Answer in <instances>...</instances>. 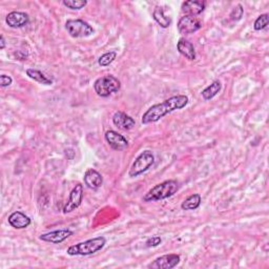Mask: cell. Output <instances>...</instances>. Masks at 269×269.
<instances>
[{
    "label": "cell",
    "instance_id": "6da1fadb",
    "mask_svg": "<svg viewBox=\"0 0 269 269\" xmlns=\"http://www.w3.org/2000/svg\"><path fill=\"white\" fill-rule=\"evenodd\" d=\"M188 97L185 95H177L164 100L163 102L151 106L142 116V124H150L159 121L161 118L171 114L175 110L181 109L188 104Z\"/></svg>",
    "mask_w": 269,
    "mask_h": 269
},
{
    "label": "cell",
    "instance_id": "7a4b0ae2",
    "mask_svg": "<svg viewBox=\"0 0 269 269\" xmlns=\"http://www.w3.org/2000/svg\"><path fill=\"white\" fill-rule=\"evenodd\" d=\"M179 189V183L176 180H167L160 184L155 185L144 195V202L160 201L174 196Z\"/></svg>",
    "mask_w": 269,
    "mask_h": 269
},
{
    "label": "cell",
    "instance_id": "3957f363",
    "mask_svg": "<svg viewBox=\"0 0 269 269\" xmlns=\"http://www.w3.org/2000/svg\"><path fill=\"white\" fill-rule=\"evenodd\" d=\"M106 244V239L104 237H97L89 239L84 242L72 245L67 248L66 252L69 255H89L102 249Z\"/></svg>",
    "mask_w": 269,
    "mask_h": 269
},
{
    "label": "cell",
    "instance_id": "277c9868",
    "mask_svg": "<svg viewBox=\"0 0 269 269\" xmlns=\"http://www.w3.org/2000/svg\"><path fill=\"white\" fill-rule=\"evenodd\" d=\"M121 88V82L113 75H105L98 78L94 83V89L99 97L106 98L111 94L118 93Z\"/></svg>",
    "mask_w": 269,
    "mask_h": 269
},
{
    "label": "cell",
    "instance_id": "5b68a950",
    "mask_svg": "<svg viewBox=\"0 0 269 269\" xmlns=\"http://www.w3.org/2000/svg\"><path fill=\"white\" fill-rule=\"evenodd\" d=\"M65 29L73 38H86L95 33L93 27L81 19H70L66 21Z\"/></svg>",
    "mask_w": 269,
    "mask_h": 269
},
{
    "label": "cell",
    "instance_id": "8992f818",
    "mask_svg": "<svg viewBox=\"0 0 269 269\" xmlns=\"http://www.w3.org/2000/svg\"><path fill=\"white\" fill-rule=\"evenodd\" d=\"M154 163H155V157L153 153L151 151H144L137 157L136 160L133 161L128 173L129 177L131 178L138 177L139 175L149 171L154 165Z\"/></svg>",
    "mask_w": 269,
    "mask_h": 269
},
{
    "label": "cell",
    "instance_id": "52a82bcc",
    "mask_svg": "<svg viewBox=\"0 0 269 269\" xmlns=\"http://www.w3.org/2000/svg\"><path fill=\"white\" fill-rule=\"evenodd\" d=\"M83 199V185L77 184L70 194L69 201L63 207V214H70L73 212L75 209H77L81 205V202Z\"/></svg>",
    "mask_w": 269,
    "mask_h": 269
},
{
    "label": "cell",
    "instance_id": "ba28073f",
    "mask_svg": "<svg viewBox=\"0 0 269 269\" xmlns=\"http://www.w3.org/2000/svg\"><path fill=\"white\" fill-rule=\"evenodd\" d=\"M202 28V22L195 16H183L178 22V31L183 35L193 34Z\"/></svg>",
    "mask_w": 269,
    "mask_h": 269
},
{
    "label": "cell",
    "instance_id": "9c48e42d",
    "mask_svg": "<svg viewBox=\"0 0 269 269\" xmlns=\"http://www.w3.org/2000/svg\"><path fill=\"white\" fill-rule=\"evenodd\" d=\"M181 261V257L179 254L176 253H170L165 254L160 257H157V259L152 262L149 265V268L152 269H172L176 267Z\"/></svg>",
    "mask_w": 269,
    "mask_h": 269
},
{
    "label": "cell",
    "instance_id": "30bf717a",
    "mask_svg": "<svg viewBox=\"0 0 269 269\" xmlns=\"http://www.w3.org/2000/svg\"><path fill=\"white\" fill-rule=\"evenodd\" d=\"M71 235H73V231L70 229H58L47 233H42L39 235V239L43 242H48L52 244H60L64 242L66 239H69Z\"/></svg>",
    "mask_w": 269,
    "mask_h": 269
},
{
    "label": "cell",
    "instance_id": "8fae6325",
    "mask_svg": "<svg viewBox=\"0 0 269 269\" xmlns=\"http://www.w3.org/2000/svg\"><path fill=\"white\" fill-rule=\"evenodd\" d=\"M104 137L109 147L115 151H124L128 147V141L125 139V137L115 130H107Z\"/></svg>",
    "mask_w": 269,
    "mask_h": 269
},
{
    "label": "cell",
    "instance_id": "7c38bea8",
    "mask_svg": "<svg viewBox=\"0 0 269 269\" xmlns=\"http://www.w3.org/2000/svg\"><path fill=\"white\" fill-rule=\"evenodd\" d=\"M30 21V17L25 12H18V11H14V12L9 13V15L6 18L7 25L10 28L13 29H19L24 28L27 26Z\"/></svg>",
    "mask_w": 269,
    "mask_h": 269
},
{
    "label": "cell",
    "instance_id": "4fadbf2b",
    "mask_svg": "<svg viewBox=\"0 0 269 269\" xmlns=\"http://www.w3.org/2000/svg\"><path fill=\"white\" fill-rule=\"evenodd\" d=\"M9 224L15 229H24L31 225L32 220L22 211H14L11 214L9 219Z\"/></svg>",
    "mask_w": 269,
    "mask_h": 269
},
{
    "label": "cell",
    "instance_id": "5bb4252c",
    "mask_svg": "<svg viewBox=\"0 0 269 269\" xmlns=\"http://www.w3.org/2000/svg\"><path fill=\"white\" fill-rule=\"evenodd\" d=\"M206 3L202 0H188L182 4V12L186 16H196L205 10Z\"/></svg>",
    "mask_w": 269,
    "mask_h": 269
},
{
    "label": "cell",
    "instance_id": "9a60e30c",
    "mask_svg": "<svg viewBox=\"0 0 269 269\" xmlns=\"http://www.w3.org/2000/svg\"><path fill=\"white\" fill-rule=\"evenodd\" d=\"M83 180L85 185L91 189H98L103 184L102 176L96 170H93V168H89V170L85 172Z\"/></svg>",
    "mask_w": 269,
    "mask_h": 269
},
{
    "label": "cell",
    "instance_id": "2e32d148",
    "mask_svg": "<svg viewBox=\"0 0 269 269\" xmlns=\"http://www.w3.org/2000/svg\"><path fill=\"white\" fill-rule=\"evenodd\" d=\"M113 123L114 124L124 130H129L136 126V121H134L130 116L126 115L123 111H117L113 116Z\"/></svg>",
    "mask_w": 269,
    "mask_h": 269
},
{
    "label": "cell",
    "instance_id": "e0dca14e",
    "mask_svg": "<svg viewBox=\"0 0 269 269\" xmlns=\"http://www.w3.org/2000/svg\"><path fill=\"white\" fill-rule=\"evenodd\" d=\"M177 49L181 55H183L184 57L188 60H196L197 58V54L195 51V48L193 46L192 42H189L185 40L184 38H181L177 43Z\"/></svg>",
    "mask_w": 269,
    "mask_h": 269
},
{
    "label": "cell",
    "instance_id": "ac0fdd59",
    "mask_svg": "<svg viewBox=\"0 0 269 269\" xmlns=\"http://www.w3.org/2000/svg\"><path fill=\"white\" fill-rule=\"evenodd\" d=\"M27 75L33 79L34 81H36L38 83L44 84V85H51L53 84V79L49 78L47 75H44L41 71L39 70H35V69H28L26 71Z\"/></svg>",
    "mask_w": 269,
    "mask_h": 269
},
{
    "label": "cell",
    "instance_id": "d6986e66",
    "mask_svg": "<svg viewBox=\"0 0 269 269\" xmlns=\"http://www.w3.org/2000/svg\"><path fill=\"white\" fill-rule=\"evenodd\" d=\"M153 17H154V19H155V21L157 22V24H158L163 29H167L172 24L171 18L167 17L164 14V11H163V9L161 7H156L155 8L154 12H153Z\"/></svg>",
    "mask_w": 269,
    "mask_h": 269
},
{
    "label": "cell",
    "instance_id": "ffe728a7",
    "mask_svg": "<svg viewBox=\"0 0 269 269\" xmlns=\"http://www.w3.org/2000/svg\"><path fill=\"white\" fill-rule=\"evenodd\" d=\"M222 88V84L219 80H215L210 85H208L207 87H205L203 91H202L201 95L203 97L204 100H210L214 98L215 96L218 95V93L221 91Z\"/></svg>",
    "mask_w": 269,
    "mask_h": 269
},
{
    "label": "cell",
    "instance_id": "44dd1931",
    "mask_svg": "<svg viewBox=\"0 0 269 269\" xmlns=\"http://www.w3.org/2000/svg\"><path fill=\"white\" fill-rule=\"evenodd\" d=\"M201 202H202L201 196L199 194H194L182 202L181 208L183 210H195L200 206Z\"/></svg>",
    "mask_w": 269,
    "mask_h": 269
},
{
    "label": "cell",
    "instance_id": "7402d4cb",
    "mask_svg": "<svg viewBox=\"0 0 269 269\" xmlns=\"http://www.w3.org/2000/svg\"><path fill=\"white\" fill-rule=\"evenodd\" d=\"M117 57V53L116 52H107L105 54H103L101 57L99 58L98 60V63L100 66L102 67H105V66H108L109 64L113 63L115 61Z\"/></svg>",
    "mask_w": 269,
    "mask_h": 269
},
{
    "label": "cell",
    "instance_id": "603a6c76",
    "mask_svg": "<svg viewBox=\"0 0 269 269\" xmlns=\"http://www.w3.org/2000/svg\"><path fill=\"white\" fill-rule=\"evenodd\" d=\"M62 4H63L64 7L69 8L71 10L79 11V10L83 9L87 5V2H86V0H64Z\"/></svg>",
    "mask_w": 269,
    "mask_h": 269
},
{
    "label": "cell",
    "instance_id": "cb8c5ba5",
    "mask_svg": "<svg viewBox=\"0 0 269 269\" xmlns=\"http://www.w3.org/2000/svg\"><path fill=\"white\" fill-rule=\"evenodd\" d=\"M267 26H268V14H263L256 18V20L254 21L253 28L255 31H261L264 30Z\"/></svg>",
    "mask_w": 269,
    "mask_h": 269
},
{
    "label": "cell",
    "instance_id": "d4e9b609",
    "mask_svg": "<svg viewBox=\"0 0 269 269\" xmlns=\"http://www.w3.org/2000/svg\"><path fill=\"white\" fill-rule=\"evenodd\" d=\"M243 14H244V9H243V7L241 5H238V6H235L232 9L229 17H230V19L232 21H239V20L242 19Z\"/></svg>",
    "mask_w": 269,
    "mask_h": 269
},
{
    "label": "cell",
    "instance_id": "484cf974",
    "mask_svg": "<svg viewBox=\"0 0 269 269\" xmlns=\"http://www.w3.org/2000/svg\"><path fill=\"white\" fill-rule=\"evenodd\" d=\"M162 240L160 237H152L147 241V246L148 247H157V246H159L161 244Z\"/></svg>",
    "mask_w": 269,
    "mask_h": 269
},
{
    "label": "cell",
    "instance_id": "4316f807",
    "mask_svg": "<svg viewBox=\"0 0 269 269\" xmlns=\"http://www.w3.org/2000/svg\"><path fill=\"white\" fill-rule=\"evenodd\" d=\"M12 83H13V79L10 76H7V75L0 76V84H2L3 87L10 86Z\"/></svg>",
    "mask_w": 269,
    "mask_h": 269
},
{
    "label": "cell",
    "instance_id": "83f0119b",
    "mask_svg": "<svg viewBox=\"0 0 269 269\" xmlns=\"http://www.w3.org/2000/svg\"><path fill=\"white\" fill-rule=\"evenodd\" d=\"M6 48V40H5V37L2 36L0 37V49L4 50Z\"/></svg>",
    "mask_w": 269,
    "mask_h": 269
}]
</instances>
